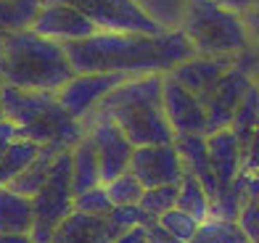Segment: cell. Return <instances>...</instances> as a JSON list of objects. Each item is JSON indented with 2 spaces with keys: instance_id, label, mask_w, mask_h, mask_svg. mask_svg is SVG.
I'll return each mask as SVG.
<instances>
[{
  "instance_id": "36",
  "label": "cell",
  "mask_w": 259,
  "mask_h": 243,
  "mask_svg": "<svg viewBox=\"0 0 259 243\" xmlns=\"http://www.w3.org/2000/svg\"><path fill=\"white\" fill-rule=\"evenodd\" d=\"M0 243H34L32 235H19V233H0Z\"/></svg>"
},
{
  "instance_id": "5",
  "label": "cell",
  "mask_w": 259,
  "mask_h": 243,
  "mask_svg": "<svg viewBox=\"0 0 259 243\" xmlns=\"http://www.w3.org/2000/svg\"><path fill=\"white\" fill-rule=\"evenodd\" d=\"M34 243H51L56 227L74 212V190H72V151H61L53 164V172L45 188L34 196Z\"/></svg>"
},
{
  "instance_id": "2",
  "label": "cell",
  "mask_w": 259,
  "mask_h": 243,
  "mask_svg": "<svg viewBox=\"0 0 259 243\" xmlns=\"http://www.w3.org/2000/svg\"><path fill=\"white\" fill-rule=\"evenodd\" d=\"M74 77L72 61L61 42L45 40L24 29L0 40V82L19 90L58 92Z\"/></svg>"
},
{
  "instance_id": "13",
  "label": "cell",
  "mask_w": 259,
  "mask_h": 243,
  "mask_svg": "<svg viewBox=\"0 0 259 243\" xmlns=\"http://www.w3.org/2000/svg\"><path fill=\"white\" fill-rule=\"evenodd\" d=\"M235 59H211V56H191L188 61L178 64L167 72L175 77L183 87H188L196 98H201L204 103L211 101V95L217 92L220 82L225 79V74L233 69Z\"/></svg>"
},
{
  "instance_id": "16",
  "label": "cell",
  "mask_w": 259,
  "mask_h": 243,
  "mask_svg": "<svg viewBox=\"0 0 259 243\" xmlns=\"http://www.w3.org/2000/svg\"><path fill=\"white\" fill-rule=\"evenodd\" d=\"M175 148L183 159V167L188 175L201 180V185L209 190V196H217V180L209 164V148H206V135H180L175 137Z\"/></svg>"
},
{
  "instance_id": "32",
  "label": "cell",
  "mask_w": 259,
  "mask_h": 243,
  "mask_svg": "<svg viewBox=\"0 0 259 243\" xmlns=\"http://www.w3.org/2000/svg\"><path fill=\"white\" fill-rule=\"evenodd\" d=\"M19 127L14 124V122H8V119H3L0 122V159H3V154L11 148V143L14 140H19Z\"/></svg>"
},
{
  "instance_id": "38",
  "label": "cell",
  "mask_w": 259,
  "mask_h": 243,
  "mask_svg": "<svg viewBox=\"0 0 259 243\" xmlns=\"http://www.w3.org/2000/svg\"><path fill=\"white\" fill-rule=\"evenodd\" d=\"M254 79H256V85H259V69H256V77H254Z\"/></svg>"
},
{
  "instance_id": "28",
  "label": "cell",
  "mask_w": 259,
  "mask_h": 243,
  "mask_svg": "<svg viewBox=\"0 0 259 243\" xmlns=\"http://www.w3.org/2000/svg\"><path fill=\"white\" fill-rule=\"evenodd\" d=\"M156 222H159L164 230H169V233L178 238V240H183V243H191L193 235L198 233V227H201V222H198V219H193L191 214L183 212V209H172V212H167V214H161Z\"/></svg>"
},
{
  "instance_id": "6",
  "label": "cell",
  "mask_w": 259,
  "mask_h": 243,
  "mask_svg": "<svg viewBox=\"0 0 259 243\" xmlns=\"http://www.w3.org/2000/svg\"><path fill=\"white\" fill-rule=\"evenodd\" d=\"M66 3L85 14L98 32H133V34H161L164 27L138 0H51Z\"/></svg>"
},
{
  "instance_id": "4",
  "label": "cell",
  "mask_w": 259,
  "mask_h": 243,
  "mask_svg": "<svg viewBox=\"0 0 259 243\" xmlns=\"http://www.w3.org/2000/svg\"><path fill=\"white\" fill-rule=\"evenodd\" d=\"M183 32L188 34L196 56L238 59V56L251 51V37L243 16L233 14L228 8H220L214 0L191 3Z\"/></svg>"
},
{
  "instance_id": "31",
  "label": "cell",
  "mask_w": 259,
  "mask_h": 243,
  "mask_svg": "<svg viewBox=\"0 0 259 243\" xmlns=\"http://www.w3.org/2000/svg\"><path fill=\"white\" fill-rule=\"evenodd\" d=\"M243 21L249 27V37H251V51L259 56V0L243 14Z\"/></svg>"
},
{
  "instance_id": "18",
  "label": "cell",
  "mask_w": 259,
  "mask_h": 243,
  "mask_svg": "<svg viewBox=\"0 0 259 243\" xmlns=\"http://www.w3.org/2000/svg\"><path fill=\"white\" fill-rule=\"evenodd\" d=\"M98 185H103L98 151H96V143L85 135L72 148V190L74 196H79L90 188H98Z\"/></svg>"
},
{
  "instance_id": "11",
  "label": "cell",
  "mask_w": 259,
  "mask_h": 243,
  "mask_svg": "<svg viewBox=\"0 0 259 243\" xmlns=\"http://www.w3.org/2000/svg\"><path fill=\"white\" fill-rule=\"evenodd\" d=\"M130 172L143 182V188H161V185H180L185 167L175 143H161L135 148Z\"/></svg>"
},
{
  "instance_id": "22",
  "label": "cell",
  "mask_w": 259,
  "mask_h": 243,
  "mask_svg": "<svg viewBox=\"0 0 259 243\" xmlns=\"http://www.w3.org/2000/svg\"><path fill=\"white\" fill-rule=\"evenodd\" d=\"M178 209L188 212L198 222H206L211 217V196L201 185V180H196L193 175H183L180 180V196H178Z\"/></svg>"
},
{
  "instance_id": "27",
  "label": "cell",
  "mask_w": 259,
  "mask_h": 243,
  "mask_svg": "<svg viewBox=\"0 0 259 243\" xmlns=\"http://www.w3.org/2000/svg\"><path fill=\"white\" fill-rule=\"evenodd\" d=\"M74 212L90 214V217H109L114 212V201L109 199L106 185H98V188H90L74 196Z\"/></svg>"
},
{
  "instance_id": "23",
  "label": "cell",
  "mask_w": 259,
  "mask_h": 243,
  "mask_svg": "<svg viewBox=\"0 0 259 243\" xmlns=\"http://www.w3.org/2000/svg\"><path fill=\"white\" fill-rule=\"evenodd\" d=\"M256 127H259V85L254 82L251 90L246 92L243 103L238 106V111H235L233 124H230V130L235 132V137H238L241 145H243V154L249 151V143L256 132Z\"/></svg>"
},
{
  "instance_id": "30",
  "label": "cell",
  "mask_w": 259,
  "mask_h": 243,
  "mask_svg": "<svg viewBox=\"0 0 259 243\" xmlns=\"http://www.w3.org/2000/svg\"><path fill=\"white\" fill-rule=\"evenodd\" d=\"M235 222L249 238V243H259V201H246Z\"/></svg>"
},
{
  "instance_id": "14",
  "label": "cell",
  "mask_w": 259,
  "mask_h": 243,
  "mask_svg": "<svg viewBox=\"0 0 259 243\" xmlns=\"http://www.w3.org/2000/svg\"><path fill=\"white\" fill-rule=\"evenodd\" d=\"M206 148H209V164H211V172H214L217 193H220L238 180V175L243 172L246 154H243L241 140L235 137L230 127L206 135Z\"/></svg>"
},
{
  "instance_id": "25",
  "label": "cell",
  "mask_w": 259,
  "mask_h": 243,
  "mask_svg": "<svg viewBox=\"0 0 259 243\" xmlns=\"http://www.w3.org/2000/svg\"><path fill=\"white\" fill-rule=\"evenodd\" d=\"M178 196H180V185H161V188H146L140 206L151 219H159L161 214H167L172 209H178Z\"/></svg>"
},
{
  "instance_id": "20",
  "label": "cell",
  "mask_w": 259,
  "mask_h": 243,
  "mask_svg": "<svg viewBox=\"0 0 259 243\" xmlns=\"http://www.w3.org/2000/svg\"><path fill=\"white\" fill-rule=\"evenodd\" d=\"M40 151H42V145L34 140H27V137H19V140L11 143V148L0 159V188H8L40 156Z\"/></svg>"
},
{
  "instance_id": "34",
  "label": "cell",
  "mask_w": 259,
  "mask_h": 243,
  "mask_svg": "<svg viewBox=\"0 0 259 243\" xmlns=\"http://www.w3.org/2000/svg\"><path fill=\"white\" fill-rule=\"evenodd\" d=\"M114 243H148V230L146 227H130Z\"/></svg>"
},
{
  "instance_id": "37",
  "label": "cell",
  "mask_w": 259,
  "mask_h": 243,
  "mask_svg": "<svg viewBox=\"0 0 259 243\" xmlns=\"http://www.w3.org/2000/svg\"><path fill=\"white\" fill-rule=\"evenodd\" d=\"M6 119V109H3V95H0V122Z\"/></svg>"
},
{
  "instance_id": "21",
  "label": "cell",
  "mask_w": 259,
  "mask_h": 243,
  "mask_svg": "<svg viewBox=\"0 0 259 243\" xmlns=\"http://www.w3.org/2000/svg\"><path fill=\"white\" fill-rule=\"evenodd\" d=\"M45 0H0V34L32 29Z\"/></svg>"
},
{
  "instance_id": "9",
  "label": "cell",
  "mask_w": 259,
  "mask_h": 243,
  "mask_svg": "<svg viewBox=\"0 0 259 243\" xmlns=\"http://www.w3.org/2000/svg\"><path fill=\"white\" fill-rule=\"evenodd\" d=\"M130 74H74L69 82L56 92L58 103L72 114L74 119L85 122L111 92L124 85Z\"/></svg>"
},
{
  "instance_id": "8",
  "label": "cell",
  "mask_w": 259,
  "mask_h": 243,
  "mask_svg": "<svg viewBox=\"0 0 259 243\" xmlns=\"http://www.w3.org/2000/svg\"><path fill=\"white\" fill-rule=\"evenodd\" d=\"M85 130H88V137L96 143L103 185L111 182L114 177L124 175L130 169V161H133L135 145L122 132V127L111 117H106V114H90L85 119Z\"/></svg>"
},
{
  "instance_id": "19",
  "label": "cell",
  "mask_w": 259,
  "mask_h": 243,
  "mask_svg": "<svg viewBox=\"0 0 259 243\" xmlns=\"http://www.w3.org/2000/svg\"><path fill=\"white\" fill-rule=\"evenodd\" d=\"M58 154H61V148H56V145H42V151L40 156L32 161V164L21 172V175L8 185L11 190H16L21 196H29V199H34L42 188H45V182H48L51 177V172H53V164H56V159Z\"/></svg>"
},
{
  "instance_id": "10",
  "label": "cell",
  "mask_w": 259,
  "mask_h": 243,
  "mask_svg": "<svg viewBox=\"0 0 259 243\" xmlns=\"http://www.w3.org/2000/svg\"><path fill=\"white\" fill-rule=\"evenodd\" d=\"M164 114L172 127L175 137L180 135H206L209 130V114L206 103L196 98L188 87H183L175 77L164 74V92H161Z\"/></svg>"
},
{
  "instance_id": "7",
  "label": "cell",
  "mask_w": 259,
  "mask_h": 243,
  "mask_svg": "<svg viewBox=\"0 0 259 243\" xmlns=\"http://www.w3.org/2000/svg\"><path fill=\"white\" fill-rule=\"evenodd\" d=\"M256 69H259V56L254 51L243 53L235 59L233 69L225 74V79L220 82L217 92L211 95V101L206 103V114H209V130L206 135L217 132V130H225V127L233 124V117L238 106L243 103L246 92L251 90V85L256 82Z\"/></svg>"
},
{
  "instance_id": "39",
  "label": "cell",
  "mask_w": 259,
  "mask_h": 243,
  "mask_svg": "<svg viewBox=\"0 0 259 243\" xmlns=\"http://www.w3.org/2000/svg\"><path fill=\"white\" fill-rule=\"evenodd\" d=\"M0 40H3V34H0ZM0 87H3V82H0Z\"/></svg>"
},
{
  "instance_id": "26",
  "label": "cell",
  "mask_w": 259,
  "mask_h": 243,
  "mask_svg": "<svg viewBox=\"0 0 259 243\" xmlns=\"http://www.w3.org/2000/svg\"><path fill=\"white\" fill-rule=\"evenodd\" d=\"M106 190H109V199L114 201V206H133V204H140L143 199V182H140L133 172H124V175L114 177L111 182H106Z\"/></svg>"
},
{
  "instance_id": "24",
  "label": "cell",
  "mask_w": 259,
  "mask_h": 243,
  "mask_svg": "<svg viewBox=\"0 0 259 243\" xmlns=\"http://www.w3.org/2000/svg\"><path fill=\"white\" fill-rule=\"evenodd\" d=\"M191 243H249V238L243 235L238 222L209 217L206 222H201V227H198V233L193 235Z\"/></svg>"
},
{
  "instance_id": "12",
  "label": "cell",
  "mask_w": 259,
  "mask_h": 243,
  "mask_svg": "<svg viewBox=\"0 0 259 243\" xmlns=\"http://www.w3.org/2000/svg\"><path fill=\"white\" fill-rule=\"evenodd\" d=\"M32 32H37L45 40L66 45V42L88 40L93 34H98V27L85 14H79L77 8L66 6V3H51V0H45L40 16L32 24Z\"/></svg>"
},
{
  "instance_id": "1",
  "label": "cell",
  "mask_w": 259,
  "mask_h": 243,
  "mask_svg": "<svg viewBox=\"0 0 259 243\" xmlns=\"http://www.w3.org/2000/svg\"><path fill=\"white\" fill-rule=\"evenodd\" d=\"M64 51L74 74H167L188 61L193 45L183 29H164L161 34L98 32L88 40L66 42Z\"/></svg>"
},
{
  "instance_id": "35",
  "label": "cell",
  "mask_w": 259,
  "mask_h": 243,
  "mask_svg": "<svg viewBox=\"0 0 259 243\" xmlns=\"http://www.w3.org/2000/svg\"><path fill=\"white\" fill-rule=\"evenodd\" d=\"M214 3L220 6V8H228V11H233V14H246V11H249L256 0H214Z\"/></svg>"
},
{
  "instance_id": "15",
  "label": "cell",
  "mask_w": 259,
  "mask_h": 243,
  "mask_svg": "<svg viewBox=\"0 0 259 243\" xmlns=\"http://www.w3.org/2000/svg\"><path fill=\"white\" fill-rule=\"evenodd\" d=\"M122 235L109 217H90L82 212H72L56 227L51 243H114Z\"/></svg>"
},
{
  "instance_id": "29",
  "label": "cell",
  "mask_w": 259,
  "mask_h": 243,
  "mask_svg": "<svg viewBox=\"0 0 259 243\" xmlns=\"http://www.w3.org/2000/svg\"><path fill=\"white\" fill-rule=\"evenodd\" d=\"M109 219L122 230V233H124V230H130V227H148L151 222H156V219H151V217L143 212V206H140V204H133V206H114V212L109 214Z\"/></svg>"
},
{
  "instance_id": "17",
  "label": "cell",
  "mask_w": 259,
  "mask_h": 243,
  "mask_svg": "<svg viewBox=\"0 0 259 243\" xmlns=\"http://www.w3.org/2000/svg\"><path fill=\"white\" fill-rule=\"evenodd\" d=\"M34 230V201L11 188H0V233L32 235Z\"/></svg>"
},
{
  "instance_id": "3",
  "label": "cell",
  "mask_w": 259,
  "mask_h": 243,
  "mask_svg": "<svg viewBox=\"0 0 259 243\" xmlns=\"http://www.w3.org/2000/svg\"><path fill=\"white\" fill-rule=\"evenodd\" d=\"M161 92L164 74H138L116 87L93 114L111 117L135 148L175 143V132L164 114Z\"/></svg>"
},
{
  "instance_id": "33",
  "label": "cell",
  "mask_w": 259,
  "mask_h": 243,
  "mask_svg": "<svg viewBox=\"0 0 259 243\" xmlns=\"http://www.w3.org/2000/svg\"><path fill=\"white\" fill-rule=\"evenodd\" d=\"M146 230H148V243H183V240L175 238L169 230H164L159 222H151Z\"/></svg>"
}]
</instances>
